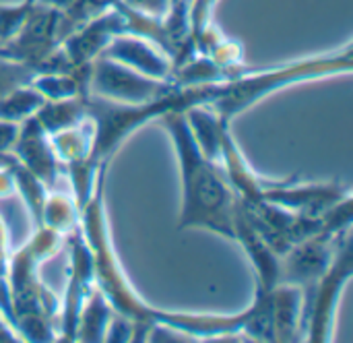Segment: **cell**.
<instances>
[{"label":"cell","mask_w":353,"mask_h":343,"mask_svg":"<svg viewBox=\"0 0 353 343\" xmlns=\"http://www.w3.org/2000/svg\"><path fill=\"white\" fill-rule=\"evenodd\" d=\"M159 122L172 137L180 164V230H207L234 240V211L238 197L223 168L205 157L199 149L184 110L168 112Z\"/></svg>","instance_id":"6da1fadb"},{"label":"cell","mask_w":353,"mask_h":343,"mask_svg":"<svg viewBox=\"0 0 353 343\" xmlns=\"http://www.w3.org/2000/svg\"><path fill=\"white\" fill-rule=\"evenodd\" d=\"M353 54L352 46H345L343 52L329 54V56H319V58H308L292 64H283L277 68H267V70H244L238 77L215 83L213 93L209 99V108L219 114V118L232 122L236 114H242L250 106H254L259 99L267 97L269 93H275L288 85L302 83L308 79H321L329 75H347L352 70Z\"/></svg>","instance_id":"7a4b0ae2"},{"label":"cell","mask_w":353,"mask_h":343,"mask_svg":"<svg viewBox=\"0 0 353 343\" xmlns=\"http://www.w3.org/2000/svg\"><path fill=\"white\" fill-rule=\"evenodd\" d=\"M353 275V242L352 232L341 240L337 253L327 267V271L304 290L302 304V335L314 343H325L331 340L335 311L339 298L350 284Z\"/></svg>","instance_id":"3957f363"},{"label":"cell","mask_w":353,"mask_h":343,"mask_svg":"<svg viewBox=\"0 0 353 343\" xmlns=\"http://www.w3.org/2000/svg\"><path fill=\"white\" fill-rule=\"evenodd\" d=\"M174 89L176 85L172 81L147 77L105 56H97L95 60H91L87 72V93L122 104L153 101Z\"/></svg>","instance_id":"277c9868"},{"label":"cell","mask_w":353,"mask_h":343,"mask_svg":"<svg viewBox=\"0 0 353 343\" xmlns=\"http://www.w3.org/2000/svg\"><path fill=\"white\" fill-rule=\"evenodd\" d=\"M60 21L62 12L58 8L35 0L17 33L0 43V56L39 70L46 58L60 43Z\"/></svg>","instance_id":"5b68a950"},{"label":"cell","mask_w":353,"mask_h":343,"mask_svg":"<svg viewBox=\"0 0 353 343\" xmlns=\"http://www.w3.org/2000/svg\"><path fill=\"white\" fill-rule=\"evenodd\" d=\"M350 232L352 228L341 234L321 230L314 236L294 244L279 259V284L300 286L302 290L310 288L327 271L337 253V246Z\"/></svg>","instance_id":"8992f818"},{"label":"cell","mask_w":353,"mask_h":343,"mask_svg":"<svg viewBox=\"0 0 353 343\" xmlns=\"http://www.w3.org/2000/svg\"><path fill=\"white\" fill-rule=\"evenodd\" d=\"M347 197L352 190L341 182H267L263 190V201L310 217L325 215Z\"/></svg>","instance_id":"52a82bcc"},{"label":"cell","mask_w":353,"mask_h":343,"mask_svg":"<svg viewBox=\"0 0 353 343\" xmlns=\"http://www.w3.org/2000/svg\"><path fill=\"white\" fill-rule=\"evenodd\" d=\"M12 153L35 178L43 182L46 188L56 186L58 155L54 151L50 135L39 126L35 116L19 124V135H17Z\"/></svg>","instance_id":"ba28073f"},{"label":"cell","mask_w":353,"mask_h":343,"mask_svg":"<svg viewBox=\"0 0 353 343\" xmlns=\"http://www.w3.org/2000/svg\"><path fill=\"white\" fill-rule=\"evenodd\" d=\"M101 56L122 62L147 77L172 81V68H174L172 58L161 48H157L155 43H151L143 37H137L130 33H120L105 46Z\"/></svg>","instance_id":"9c48e42d"},{"label":"cell","mask_w":353,"mask_h":343,"mask_svg":"<svg viewBox=\"0 0 353 343\" xmlns=\"http://www.w3.org/2000/svg\"><path fill=\"white\" fill-rule=\"evenodd\" d=\"M234 240L240 242L250 263L256 269V290L269 292L279 284V255L271 248V244L263 238V234L254 228L250 217L246 215L240 199L234 211Z\"/></svg>","instance_id":"30bf717a"},{"label":"cell","mask_w":353,"mask_h":343,"mask_svg":"<svg viewBox=\"0 0 353 343\" xmlns=\"http://www.w3.org/2000/svg\"><path fill=\"white\" fill-rule=\"evenodd\" d=\"M273 315V340L298 342L302 340V304L304 290L292 284H277L269 290Z\"/></svg>","instance_id":"8fae6325"},{"label":"cell","mask_w":353,"mask_h":343,"mask_svg":"<svg viewBox=\"0 0 353 343\" xmlns=\"http://www.w3.org/2000/svg\"><path fill=\"white\" fill-rule=\"evenodd\" d=\"M85 118H87L85 95L68 97V99H56V101H48L46 99L43 106L35 112V120L39 122V126L50 137L81 124Z\"/></svg>","instance_id":"7c38bea8"},{"label":"cell","mask_w":353,"mask_h":343,"mask_svg":"<svg viewBox=\"0 0 353 343\" xmlns=\"http://www.w3.org/2000/svg\"><path fill=\"white\" fill-rule=\"evenodd\" d=\"M112 304L105 300V296L101 294L99 288L91 290V294L87 296L81 315H79V323H77V331H74V342H103L105 337V329L108 323L112 319Z\"/></svg>","instance_id":"4fadbf2b"},{"label":"cell","mask_w":353,"mask_h":343,"mask_svg":"<svg viewBox=\"0 0 353 343\" xmlns=\"http://www.w3.org/2000/svg\"><path fill=\"white\" fill-rule=\"evenodd\" d=\"M43 101L46 97L31 83L21 85L0 97V120L21 124L27 118H33Z\"/></svg>","instance_id":"5bb4252c"},{"label":"cell","mask_w":353,"mask_h":343,"mask_svg":"<svg viewBox=\"0 0 353 343\" xmlns=\"http://www.w3.org/2000/svg\"><path fill=\"white\" fill-rule=\"evenodd\" d=\"M77 205L70 203L68 199L64 197H46V203H43V213H41V226H48L60 234L64 232H70L74 228V219H77Z\"/></svg>","instance_id":"9a60e30c"},{"label":"cell","mask_w":353,"mask_h":343,"mask_svg":"<svg viewBox=\"0 0 353 343\" xmlns=\"http://www.w3.org/2000/svg\"><path fill=\"white\" fill-rule=\"evenodd\" d=\"M35 68L10 58L0 56V97L6 95L8 91L31 83V79L35 77Z\"/></svg>","instance_id":"2e32d148"},{"label":"cell","mask_w":353,"mask_h":343,"mask_svg":"<svg viewBox=\"0 0 353 343\" xmlns=\"http://www.w3.org/2000/svg\"><path fill=\"white\" fill-rule=\"evenodd\" d=\"M33 2H21V4H0V43L10 39L17 29L23 25L29 8Z\"/></svg>","instance_id":"e0dca14e"},{"label":"cell","mask_w":353,"mask_h":343,"mask_svg":"<svg viewBox=\"0 0 353 343\" xmlns=\"http://www.w3.org/2000/svg\"><path fill=\"white\" fill-rule=\"evenodd\" d=\"M134 340V323L124 317V315H112L110 323H108V329H105V337L103 342L110 343H126Z\"/></svg>","instance_id":"ac0fdd59"},{"label":"cell","mask_w":353,"mask_h":343,"mask_svg":"<svg viewBox=\"0 0 353 343\" xmlns=\"http://www.w3.org/2000/svg\"><path fill=\"white\" fill-rule=\"evenodd\" d=\"M139 12L145 14H153V17H165L168 8H170V0H118Z\"/></svg>","instance_id":"d6986e66"},{"label":"cell","mask_w":353,"mask_h":343,"mask_svg":"<svg viewBox=\"0 0 353 343\" xmlns=\"http://www.w3.org/2000/svg\"><path fill=\"white\" fill-rule=\"evenodd\" d=\"M19 135V124L0 120V151H12Z\"/></svg>","instance_id":"ffe728a7"},{"label":"cell","mask_w":353,"mask_h":343,"mask_svg":"<svg viewBox=\"0 0 353 343\" xmlns=\"http://www.w3.org/2000/svg\"><path fill=\"white\" fill-rule=\"evenodd\" d=\"M6 248H8V238H6L4 224H2V219H0V280H6V269H8V255H6Z\"/></svg>","instance_id":"44dd1931"},{"label":"cell","mask_w":353,"mask_h":343,"mask_svg":"<svg viewBox=\"0 0 353 343\" xmlns=\"http://www.w3.org/2000/svg\"><path fill=\"white\" fill-rule=\"evenodd\" d=\"M14 329L6 323V319L0 315V342H19V337H14Z\"/></svg>","instance_id":"7402d4cb"},{"label":"cell","mask_w":353,"mask_h":343,"mask_svg":"<svg viewBox=\"0 0 353 343\" xmlns=\"http://www.w3.org/2000/svg\"><path fill=\"white\" fill-rule=\"evenodd\" d=\"M27 2H35V0H27Z\"/></svg>","instance_id":"603a6c76"}]
</instances>
